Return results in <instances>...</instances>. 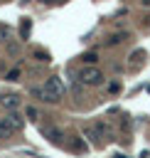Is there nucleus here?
Masks as SVG:
<instances>
[{"instance_id": "1", "label": "nucleus", "mask_w": 150, "mask_h": 158, "mask_svg": "<svg viewBox=\"0 0 150 158\" xmlns=\"http://www.w3.org/2000/svg\"><path fill=\"white\" fill-rule=\"evenodd\" d=\"M64 91H66L64 81H61L59 77H49V79L44 81V86H42V101L57 104L59 99H64Z\"/></svg>"}, {"instance_id": "2", "label": "nucleus", "mask_w": 150, "mask_h": 158, "mask_svg": "<svg viewBox=\"0 0 150 158\" xmlns=\"http://www.w3.org/2000/svg\"><path fill=\"white\" fill-rule=\"evenodd\" d=\"M25 126V118L17 114V111H10L0 118V138H12L17 131H22Z\"/></svg>"}, {"instance_id": "3", "label": "nucleus", "mask_w": 150, "mask_h": 158, "mask_svg": "<svg viewBox=\"0 0 150 158\" xmlns=\"http://www.w3.org/2000/svg\"><path fill=\"white\" fill-rule=\"evenodd\" d=\"M76 79L81 81V84H86V86H98V84H103V72L96 67V64H84L81 69H79V74H76Z\"/></svg>"}, {"instance_id": "4", "label": "nucleus", "mask_w": 150, "mask_h": 158, "mask_svg": "<svg viewBox=\"0 0 150 158\" xmlns=\"http://www.w3.org/2000/svg\"><path fill=\"white\" fill-rule=\"evenodd\" d=\"M39 131H42V136H44V138H49V141H52V143H57V146H59V143H61V138H64L61 128H57V126H42Z\"/></svg>"}, {"instance_id": "5", "label": "nucleus", "mask_w": 150, "mask_h": 158, "mask_svg": "<svg viewBox=\"0 0 150 158\" xmlns=\"http://www.w3.org/2000/svg\"><path fill=\"white\" fill-rule=\"evenodd\" d=\"M0 104H2L7 111H15V109L20 106V96H17V94H2V96H0Z\"/></svg>"}, {"instance_id": "6", "label": "nucleus", "mask_w": 150, "mask_h": 158, "mask_svg": "<svg viewBox=\"0 0 150 158\" xmlns=\"http://www.w3.org/2000/svg\"><path fill=\"white\" fill-rule=\"evenodd\" d=\"M145 57H148V54H145V49H135V52L128 57V67H130V69H138V67L145 62Z\"/></svg>"}, {"instance_id": "7", "label": "nucleus", "mask_w": 150, "mask_h": 158, "mask_svg": "<svg viewBox=\"0 0 150 158\" xmlns=\"http://www.w3.org/2000/svg\"><path fill=\"white\" fill-rule=\"evenodd\" d=\"M128 40H130V35H128V32H113V35L106 40V47H116V44L128 42Z\"/></svg>"}, {"instance_id": "8", "label": "nucleus", "mask_w": 150, "mask_h": 158, "mask_svg": "<svg viewBox=\"0 0 150 158\" xmlns=\"http://www.w3.org/2000/svg\"><path fill=\"white\" fill-rule=\"evenodd\" d=\"M84 136L93 143V146H101V136H98V131H96V126H84Z\"/></svg>"}, {"instance_id": "9", "label": "nucleus", "mask_w": 150, "mask_h": 158, "mask_svg": "<svg viewBox=\"0 0 150 158\" xmlns=\"http://www.w3.org/2000/svg\"><path fill=\"white\" fill-rule=\"evenodd\" d=\"M30 32H32V20H30V17H22V22H20V37L27 40Z\"/></svg>"}, {"instance_id": "10", "label": "nucleus", "mask_w": 150, "mask_h": 158, "mask_svg": "<svg viewBox=\"0 0 150 158\" xmlns=\"http://www.w3.org/2000/svg\"><path fill=\"white\" fill-rule=\"evenodd\" d=\"M69 146H71V151H76V153H84V151H86V143H84V138H79V136H74V138L69 141Z\"/></svg>"}, {"instance_id": "11", "label": "nucleus", "mask_w": 150, "mask_h": 158, "mask_svg": "<svg viewBox=\"0 0 150 158\" xmlns=\"http://www.w3.org/2000/svg\"><path fill=\"white\" fill-rule=\"evenodd\" d=\"M93 126H96V131H98V136H103V133H106V136L111 138V126H108L106 121H96Z\"/></svg>"}, {"instance_id": "12", "label": "nucleus", "mask_w": 150, "mask_h": 158, "mask_svg": "<svg viewBox=\"0 0 150 158\" xmlns=\"http://www.w3.org/2000/svg\"><path fill=\"white\" fill-rule=\"evenodd\" d=\"M32 54H34V59H39V62H44V64L52 59V57H49V52H44V49H34Z\"/></svg>"}, {"instance_id": "13", "label": "nucleus", "mask_w": 150, "mask_h": 158, "mask_svg": "<svg viewBox=\"0 0 150 158\" xmlns=\"http://www.w3.org/2000/svg\"><path fill=\"white\" fill-rule=\"evenodd\" d=\"M20 74H22V72H20V67H15V69H10V72L5 74V79H7V81H17V79H20Z\"/></svg>"}, {"instance_id": "14", "label": "nucleus", "mask_w": 150, "mask_h": 158, "mask_svg": "<svg viewBox=\"0 0 150 158\" xmlns=\"http://www.w3.org/2000/svg\"><path fill=\"white\" fill-rule=\"evenodd\" d=\"M7 54H10V57H17V54H20V44H17V42H7Z\"/></svg>"}, {"instance_id": "15", "label": "nucleus", "mask_w": 150, "mask_h": 158, "mask_svg": "<svg viewBox=\"0 0 150 158\" xmlns=\"http://www.w3.org/2000/svg\"><path fill=\"white\" fill-rule=\"evenodd\" d=\"M96 59H98V57H96V52H86V54L81 57V62H84V64H96Z\"/></svg>"}, {"instance_id": "16", "label": "nucleus", "mask_w": 150, "mask_h": 158, "mask_svg": "<svg viewBox=\"0 0 150 158\" xmlns=\"http://www.w3.org/2000/svg\"><path fill=\"white\" fill-rule=\"evenodd\" d=\"M25 114H27V118H30V121H37V118H39V111H37L34 106H27V109H25Z\"/></svg>"}, {"instance_id": "17", "label": "nucleus", "mask_w": 150, "mask_h": 158, "mask_svg": "<svg viewBox=\"0 0 150 158\" xmlns=\"http://www.w3.org/2000/svg\"><path fill=\"white\" fill-rule=\"evenodd\" d=\"M0 37H2V40L10 37V27H7V25H0Z\"/></svg>"}, {"instance_id": "18", "label": "nucleus", "mask_w": 150, "mask_h": 158, "mask_svg": "<svg viewBox=\"0 0 150 158\" xmlns=\"http://www.w3.org/2000/svg\"><path fill=\"white\" fill-rule=\"evenodd\" d=\"M118 89H120V84H118V81H111V84H108V91H111V94H116Z\"/></svg>"}, {"instance_id": "19", "label": "nucleus", "mask_w": 150, "mask_h": 158, "mask_svg": "<svg viewBox=\"0 0 150 158\" xmlns=\"http://www.w3.org/2000/svg\"><path fill=\"white\" fill-rule=\"evenodd\" d=\"M42 5H54V2H64V0H39Z\"/></svg>"}, {"instance_id": "20", "label": "nucleus", "mask_w": 150, "mask_h": 158, "mask_svg": "<svg viewBox=\"0 0 150 158\" xmlns=\"http://www.w3.org/2000/svg\"><path fill=\"white\" fill-rule=\"evenodd\" d=\"M140 2H143V5H145V7H150V0H140Z\"/></svg>"}, {"instance_id": "21", "label": "nucleus", "mask_w": 150, "mask_h": 158, "mask_svg": "<svg viewBox=\"0 0 150 158\" xmlns=\"http://www.w3.org/2000/svg\"><path fill=\"white\" fill-rule=\"evenodd\" d=\"M113 158H125V156H113Z\"/></svg>"}]
</instances>
